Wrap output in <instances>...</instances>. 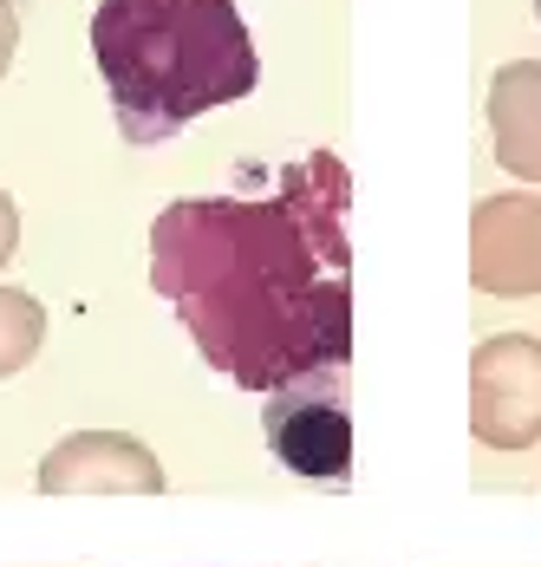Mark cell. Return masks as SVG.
Masks as SVG:
<instances>
[{
	"instance_id": "3957f363",
	"label": "cell",
	"mask_w": 541,
	"mask_h": 567,
	"mask_svg": "<svg viewBox=\"0 0 541 567\" xmlns=\"http://www.w3.org/2000/svg\"><path fill=\"white\" fill-rule=\"evenodd\" d=\"M262 424H268L274 456H280L294 476H314V483H346V470H353L346 365H320V372H300V379L274 385Z\"/></svg>"
},
{
	"instance_id": "277c9868",
	"label": "cell",
	"mask_w": 541,
	"mask_h": 567,
	"mask_svg": "<svg viewBox=\"0 0 541 567\" xmlns=\"http://www.w3.org/2000/svg\"><path fill=\"white\" fill-rule=\"evenodd\" d=\"M535 13H541V0H535Z\"/></svg>"
},
{
	"instance_id": "6da1fadb",
	"label": "cell",
	"mask_w": 541,
	"mask_h": 567,
	"mask_svg": "<svg viewBox=\"0 0 541 567\" xmlns=\"http://www.w3.org/2000/svg\"><path fill=\"white\" fill-rule=\"evenodd\" d=\"M151 287L196 352L268 398L353 359L346 176L333 157L287 164L274 196H183L151 223Z\"/></svg>"
},
{
	"instance_id": "7a4b0ae2",
	"label": "cell",
	"mask_w": 541,
	"mask_h": 567,
	"mask_svg": "<svg viewBox=\"0 0 541 567\" xmlns=\"http://www.w3.org/2000/svg\"><path fill=\"white\" fill-rule=\"evenodd\" d=\"M92 59L124 144H170L203 112L262 85V53L235 0H99Z\"/></svg>"
}]
</instances>
